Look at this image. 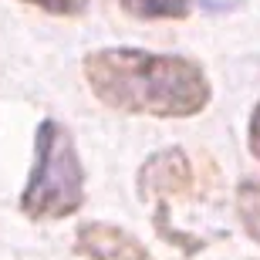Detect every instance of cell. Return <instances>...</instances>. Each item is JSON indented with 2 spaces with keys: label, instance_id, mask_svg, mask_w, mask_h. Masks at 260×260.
<instances>
[{
  "label": "cell",
  "instance_id": "6da1fadb",
  "mask_svg": "<svg viewBox=\"0 0 260 260\" xmlns=\"http://www.w3.org/2000/svg\"><path fill=\"white\" fill-rule=\"evenodd\" d=\"M88 91L112 112L152 118H193L213 88L200 61L142 48H98L81 61Z\"/></svg>",
  "mask_w": 260,
  "mask_h": 260
},
{
  "label": "cell",
  "instance_id": "7a4b0ae2",
  "mask_svg": "<svg viewBox=\"0 0 260 260\" xmlns=\"http://www.w3.org/2000/svg\"><path fill=\"white\" fill-rule=\"evenodd\" d=\"M85 206V166L61 122L44 118L34 132V166L20 193L27 220H64Z\"/></svg>",
  "mask_w": 260,
  "mask_h": 260
},
{
  "label": "cell",
  "instance_id": "3957f363",
  "mask_svg": "<svg viewBox=\"0 0 260 260\" xmlns=\"http://www.w3.org/2000/svg\"><path fill=\"white\" fill-rule=\"evenodd\" d=\"M193 189H196V166L179 145L152 152L139 169V196L142 200L169 203V196H189Z\"/></svg>",
  "mask_w": 260,
  "mask_h": 260
},
{
  "label": "cell",
  "instance_id": "277c9868",
  "mask_svg": "<svg viewBox=\"0 0 260 260\" xmlns=\"http://www.w3.org/2000/svg\"><path fill=\"white\" fill-rule=\"evenodd\" d=\"M75 253L85 260H149V250L139 237L105 220H91L78 226Z\"/></svg>",
  "mask_w": 260,
  "mask_h": 260
},
{
  "label": "cell",
  "instance_id": "5b68a950",
  "mask_svg": "<svg viewBox=\"0 0 260 260\" xmlns=\"http://www.w3.org/2000/svg\"><path fill=\"white\" fill-rule=\"evenodd\" d=\"M118 7L135 20H186L193 4L189 0H118Z\"/></svg>",
  "mask_w": 260,
  "mask_h": 260
},
{
  "label": "cell",
  "instance_id": "8992f818",
  "mask_svg": "<svg viewBox=\"0 0 260 260\" xmlns=\"http://www.w3.org/2000/svg\"><path fill=\"white\" fill-rule=\"evenodd\" d=\"M237 216H240L243 230L260 243V183L257 179H243L237 186Z\"/></svg>",
  "mask_w": 260,
  "mask_h": 260
},
{
  "label": "cell",
  "instance_id": "52a82bcc",
  "mask_svg": "<svg viewBox=\"0 0 260 260\" xmlns=\"http://www.w3.org/2000/svg\"><path fill=\"white\" fill-rule=\"evenodd\" d=\"M20 4L41 7V10H48V14H54V17H78L88 7V0H20Z\"/></svg>",
  "mask_w": 260,
  "mask_h": 260
},
{
  "label": "cell",
  "instance_id": "ba28073f",
  "mask_svg": "<svg viewBox=\"0 0 260 260\" xmlns=\"http://www.w3.org/2000/svg\"><path fill=\"white\" fill-rule=\"evenodd\" d=\"M247 149H250V155L260 162V102L253 105L250 122H247Z\"/></svg>",
  "mask_w": 260,
  "mask_h": 260
}]
</instances>
